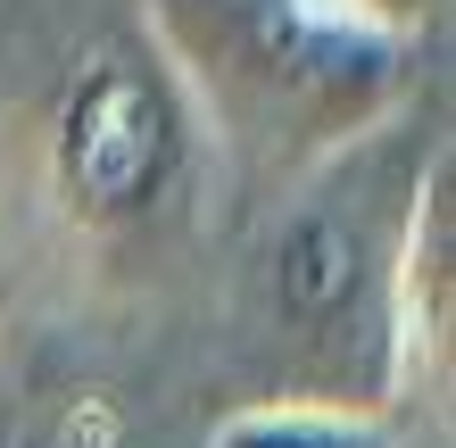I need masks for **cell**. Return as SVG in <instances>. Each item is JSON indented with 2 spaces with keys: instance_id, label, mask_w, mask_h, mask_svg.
<instances>
[{
  "instance_id": "3957f363",
  "label": "cell",
  "mask_w": 456,
  "mask_h": 448,
  "mask_svg": "<svg viewBox=\"0 0 456 448\" xmlns=\"http://www.w3.org/2000/svg\"><path fill=\"white\" fill-rule=\"evenodd\" d=\"M200 448H390V415L315 407V399H249Z\"/></svg>"
},
{
  "instance_id": "277c9868",
  "label": "cell",
  "mask_w": 456,
  "mask_h": 448,
  "mask_svg": "<svg viewBox=\"0 0 456 448\" xmlns=\"http://www.w3.org/2000/svg\"><path fill=\"white\" fill-rule=\"evenodd\" d=\"M448 0H290V17L315 25V34H340V42H365V50H390L423 34V25H440Z\"/></svg>"
},
{
  "instance_id": "6da1fadb",
  "label": "cell",
  "mask_w": 456,
  "mask_h": 448,
  "mask_svg": "<svg viewBox=\"0 0 456 448\" xmlns=\"http://www.w3.org/2000/svg\"><path fill=\"white\" fill-rule=\"evenodd\" d=\"M440 150V134L415 150L398 125H365L324 167H307L249 274L265 399L390 415L415 390L423 349L407 324V232Z\"/></svg>"
},
{
  "instance_id": "7a4b0ae2",
  "label": "cell",
  "mask_w": 456,
  "mask_h": 448,
  "mask_svg": "<svg viewBox=\"0 0 456 448\" xmlns=\"http://www.w3.org/2000/svg\"><path fill=\"white\" fill-rule=\"evenodd\" d=\"M191 100L175 67L133 42H100L50 100L42 125V191L84 249L150 241L191 183Z\"/></svg>"
}]
</instances>
